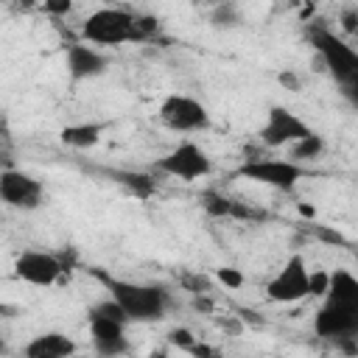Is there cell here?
<instances>
[{"label":"cell","mask_w":358,"mask_h":358,"mask_svg":"<svg viewBox=\"0 0 358 358\" xmlns=\"http://www.w3.org/2000/svg\"><path fill=\"white\" fill-rule=\"evenodd\" d=\"M201 207H204V213L213 215V218H229V213H232V199H227V196H221V193H215V190H207V193L201 196Z\"/></svg>","instance_id":"obj_19"},{"label":"cell","mask_w":358,"mask_h":358,"mask_svg":"<svg viewBox=\"0 0 358 358\" xmlns=\"http://www.w3.org/2000/svg\"><path fill=\"white\" fill-rule=\"evenodd\" d=\"M64 64H67V73L73 81H90V78H98L106 73L109 56L87 42H73V45H67Z\"/></svg>","instance_id":"obj_12"},{"label":"cell","mask_w":358,"mask_h":358,"mask_svg":"<svg viewBox=\"0 0 358 358\" xmlns=\"http://www.w3.org/2000/svg\"><path fill=\"white\" fill-rule=\"evenodd\" d=\"M45 11H50V14H67V11H70V0H62V3H45Z\"/></svg>","instance_id":"obj_28"},{"label":"cell","mask_w":358,"mask_h":358,"mask_svg":"<svg viewBox=\"0 0 358 358\" xmlns=\"http://www.w3.org/2000/svg\"><path fill=\"white\" fill-rule=\"evenodd\" d=\"M0 358H6V355H0ZM20 358H22V355H20Z\"/></svg>","instance_id":"obj_32"},{"label":"cell","mask_w":358,"mask_h":358,"mask_svg":"<svg viewBox=\"0 0 358 358\" xmlns=\"http://www.w3.org/2000/svg\"><path fill=\"white\" fill-rule=\"evenodd\" d=\"M322 154H324V140L316 131H310L308 137L288 145V162H294L299 168H305V162H316Z\"/></svg>","instance_id":"obj_17"},{"label":"cell","mask_w":358,"mask_h":358,"mask_svg":"<svg viewBox=\"0 0 358 358\" xmlns=\"http://www.w3.org/2000/svg\"><path fill=\"white\" fill-rule=\"evenodd\" d=\"M103 285L109 288V296L120 305L129 322H159L165 319L171 308V294L162 285L151 282H134V280H120L109 274H98Z\"/></svg>","instance_id":"obj_1"},{"label":"cell","mask_w":358,"mask_h":358,"mask_svg":"<svg viewBox=\"0 0 358 358\" xmlns=\"http://www.w3.org/2000/svg\"><path fill=\"white\" fill-rule=\"evenodd\" d=\"M103 129H106L103 123H70V126H64L59 131V137L70 148H90V145H95L101 140Z\"/></svg>","instance_id":"obj_16"},{"label":"cell","mask_w":358,"mask_h":358,"mask_svg":"<svg viewBox=\"0 0 358 358\" xmlns=\"http://www.w3.org/2000/svg\"><path fill=\"white\" fill-rule=\"evenodd\" d=\"M148 358H168V355H165V350H154Z\"/></svg>","instance_id":"obj_30"},{"label":"cell","mask_w":358,"mask_h":358,"mask_svg":"<svg viewBox=\"0 0 358 358\" xmlns=\"http://www.w3.org/2000/svg\"><path fill=\"white\" fill-rule=\"evenodd\" d=\"M313 330L319 338H330V341L352 338L358 333V305H341L324 299V305L313 316Z\"/></svg>","instance_id":"obj_10"},{"label":"cell","mask_w":358,"mask_h":358,"mask_svg":"<svg viewBox=\"0 0 358 358\" xmlns=\"http://www.w3.org/2000/svg\"><path fill=\"white\" fill-rule=\"evenodd\" d=\"M3 352H6V338L0 336V355H3Z\"/></svg>","instance_id":"obj_31"},{"label":"cell","mask_w":358,"mask_h":358,"mask_svg":"<svg viewBox=\"0 0 358 358\" xmlns=\"http://www.w3.org/2000/svg\"><path fill=\"white\" fill-rule=\"evenodd\" d=\"M324 299L327 302H341V305H358V280H355V274L347 271V268L330 271Z\"/></svg>","instance_id":"obj_15"},{"label":"cell","mask_w":358,"mask_h":358,"mask_svg":"<svg viewBox=\"0 0 358 358\" xmlns=\"http://www.w3.org/2000/svg\"><path fill=\"white\" fill-rule=\"evenodd\" d=\"M310 131H313V129H310L302 117H296L291 109H285V106L277 103V106H268L266 120H263L257 137H260V143L268 145V148H282V145H291V143L308 137Z\"/></svg>","instance_id":"obj_8"},{"label":"cell","mask_w":358,"mask_h":358,"mask_svg":"<svg viewBox=\"0 0 358 358\" xmlns=\"http://www.w3.org/2000/svg\"><path fill=\"white\" fill-rule=\"evenodd\" d=\"M168 341L171 344H176V347H182V350H187L190 352V347L196 344V336L187 330V327H173L171 333H168Z\"/></svg>","instance_id":"obj_23"},{"label":"cell","mask_w":358,"mask_h":358,"mask_svg":"<svg viewBox=\"0 0 358 358\" xmlns=\"http://www.w3.org/2000/svg\"><path fill=\"white\" fill-rule=\"evenodd\" d=\"M0 316H17V308H11V305H0Z\"/></svg>","instance_id":"obj_29"},{"label":"cell","mask_w":358,"mask_h":358,"mask_svg":"<svg viewBox=\"0 0 358 358\" xmlns=\"http://www.w3.org/2000/svg\"><path fill=\"white\" fill-rule=\"evenodd\" d=\"M277 78H280V84H282L285 90H291V92H302V81H299V76H296V73H291V70H282Z\"/></svg>","instance_id":"obj_24"},{"label":"cell","mask_w":358,"mask_h":358,"mask_svg":"<svg viewBox=\"0 0 358 358\" xmlns=\"http://www.w3.org/2000/svg\"><path fill=\"white\" fill-rule=\"evenodd\" d=\"M76 352V341L59 330H48V333H39L34 336L25 350H22V358H70Z\"/></svg>","instance_id":"obj_14"},{"label":"cell","mask_w":358,"mask_h":358,"mask_svg":"<svg viewBox=\"0 0 358 358\" xmlns=\"http://www.w3.org/2000/svg\"><path fill=\"white\" fill-rule=\"evenodd\" d=\"M238 176L243 179H252L257 185H268L274 190H291L308 171L288 162V159H274V157H252L246 159L238 171Z\"/></svg>","instance_id":"obj_6"},{"label":"cell","mask_w":358,"mask_h":358,"mask_svg":"<svg viewBox=\"0 0 358 358\" xmlns=\"http://www.w3.org/2000/svg\"><path fill=\"white\" fill-rule=\"evenodd\" d=\"M157 117H159V123H162L165 129L182 131V134H185V131H201V129L210 126V112H207V106H204L201 101H196V98H190V95H179V92L162 98Z\"/></svg>","instance_id":"obj_5"},{"label":"cell","mask_w":358,"mask_h":358,"mask_svg":"<svg viewBox=\"0 0 358 358\" xmlns=\"http://www.w3.org/2000/svg\"><path fill=\"white\" fill-rule=\"evenodd\" d=\"M81 36L87 45H126V42H140L137 31V14L126 8H95L84 22H81Z\"/></svg>","instance_id":"obj_2"},{"label":"cell","mask_w":358,"mask_h":358,"mask_svg":"<svg viewBox=\"0 0 358 358\" xmlns=\"http://www.w3.org/2000/svg\"><path fill=\"white\" fill-rule=\"evenodd\" d=\"M327 277H330V271L313 268V271L308 274V296H324V291H327Z\"/></svg>","instance_id":"obj_22"},{"label":"cell","mask_w":358,"mask_h":358,"mask_svg":"<svg viewBox=\"0 0 358 358\" xmlns=\"http://www.w3.org/2000/svg\"><path fill=\"white\" fill-rule=\"evenodd\" d=\"M115 179L117 182H123L134 196H140V199H145L151 190H154V179L151 176H145V173H131V171H117L115 173Z\"/></svg>","instance_id":"obj_18"},{"label":"cell","mask_w":358,"mask_h":358,"mask_svg":"<svg viewBox=\"0 0 358 358\" xmlns=\"http://www.w3.org/2000/svg\"><path fill=\"white\" fill-rule=\"evenodd\" d=\"M90 316H103V319H115V322H120V324H129L126 313L120 310V305H117L112 296H106V299L95 302V305L90 308Z\"/></svg>","instance_id":"obj_20"},{"label":"cell","mask_w":358,"mask_h":358,"mask_svg":"<svg viewBox=\"0 0 358 358\" xmlns=\"http://www.w3.org/2000/svg\"><path fill=\"white\" fill-rule=\"evenodd\" d=\"M213 25L215 28H232V25H238L241 22V14H238V8L235 6H218L215 11H213Z\"/></svg>","instance_id":"obj_21"},{"label":"cell","mask_w":358,"mask_h":358,"mask_svg":"<svg viewBox=\"0 0 358 358\" xmlns=\"http://www.w3.org/2000/svg\"><path fill=\"white\" fill-rule=\"evenodd\" d=\"M64 271V263L50 255V252H39V249H28L22 255H17L14 260V274L28 282V285H36V288H48L53 285Z\"/></svg>","instance_id":"obj_11"},{"label":"cell","mask_w":358,"mask_h":358,"mask_svg":"<svg viewBox=\"0 0 358 358\" xmlns=\"http://www.w3.org/2000/svg\"><path fill=\"white\" fill-rule=\"evenodd\" d=\"M190 352H193L196 358H224V355H218L215 350H210V347H199V344H193Z\"/></svg>","instance_id":"obj_27"},{"label":"cell","mask_w":358,"mask_h":358,"mask_svg":"<svg viewBox=\"0 0 358 358\" xmlns=\"http://www.w3.org/2000/svg\"><path fill=\"white\" fill-rule=\"evenodd\" d=\"M42 182L25 171L6 168L0 171V201L14 210H36L42 204Z\"/></svg>","instance_id":"obj_9"},{"label":"cell","mask_w":358,"mask_h":358,"mask_svg":"<svg viewBox=\"0 0 358 358\" xmlns=\"http://www.w3.org/2000/svg\"><path fill=\"white\" fill-rule=\"evenodd\" d=\"M308 36H310L316 53L322 56L327 73L347 92H352L355 90V81H358V53L344 39H338L333 31H327L324 25H310L308 28Z\"/></svg>","instance_id":"obj_3"},{"label":"cell","mask_w":358,"mask_h":358,"mask_svg":"<svg viewBox=\"0 0 358 358\" xmlns=\"http://www.w3.org/2000/svg\"><path fill=\"white\" fill-rule=\"evenodd\" d=\"M218 280H221L224 285H229V288H241V282H243L241 271H235V268H221V271H218Z\"/></svg>","instance_id":"obj_25"},{"label":"cell","mask_w":358,"mask_h":358,"mask_svg":"<svg viewBox=\"0 0 358 358\" xmlns=\"http://www.w3.org/2000/svg\"><path fill=\"white\" fill-rule=\"evenodd\" d=\"M355 22H358V8H347V11H341V28H344L347 34L355 31Z\"/></svg>","instance_id":"obj_26"},{"label":"cell","mask_w":358,"mask_h":358,"mask_svg":"<svg viewBox=\"0 0 358 358\" xmlns=\"http://www.w3.org/2000/svg\"><path fill=\"white\" fill-rule=\"evenodd\" d=\"M154 171L173 176V179H182V182H196L213 171V159L207 157V151L201 145L187 140V143H179L176 148H171L168 154H162L154 162Z\"/></svg>","instance_id":"obj_4"},{"label":"cell","mask_w":358,"mask_h":358,"mask_svg":"<svg viewBox=\"0 0 358 358\" xmlns=\"http://www.w3.org/2000/svg\"><path fill=\"white\" fill-rule=\"evenodd\" d=\"M90 338L98 355L103 358H117L129 350V338H126V324L115 322V319H103V316H90Z\"/></svg>","instance_id":"obj_13"},{"label":"cell","mask_w":358,"mask_h":358,"mask_svg":"<svg viewBox=\"0 0 358 358\" xmlns=\"http://www.w3.org/2000/svg\"><path fill=\"white\" fill-rule=\"evenodd\" d=\"M308 263L302 255H291L282 268L266 282V294L268 299L280 302V305H291V302H302L308 299Z\"/></svg>","instance_id":"obj_7"}]
</instances>
